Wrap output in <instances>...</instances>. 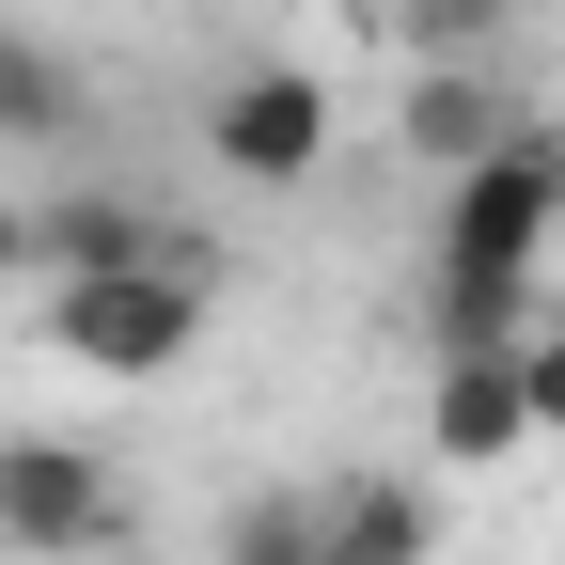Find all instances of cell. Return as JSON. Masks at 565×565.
Listing matches in <instances>:
<instances>
[{
  "label": "cell",
  "mask_w": 565,
  "mask_h": 565,
  "mask_svg": "<svg viewBox=\"0 0 565 565\" xmlns=\"http://www.w3.org/2000/svg\"><path fill=\"white\" fill-rule=\"evenodd\" d=\"M204 299H221L204 267H63V282H47V345H63L79 377L158 393L189 345H204Z\"/></svg>",
  "instance_id": "1"
},
{
  "label": "cell",
  "mask_w": 565,
  "mask_h": 565,
  "mask_svg": "<svg viewBox=\"0 0 565 565\" xmlns=\"http://www.w3.org/2000/svg\"><path fill=\"white\" fill-rule=\"evenodd\" d=\"M0 550L17 565H110L126 550V471L95 440H0Z\"/></svg>",
  "instance_id": "2"
},
{
  "label": "cell",
  "mask_w": 565,
  "mask_h": 565,
  "mask_svg": "<svg viewBox=\"0 0 565 565\" xmlns=\"http://www.w3.org/2000/svg\"><path fill=\"white\" fill-rule=\"evenodd\" d=\"M204 158L236 189H315L330 173V79L315 63H236V79L204 95Z\"/></svg>",
  "instance_id": "3"
},
{
  "label": "cell",
  "mask_w": 565,
  "mask_h": 565,
  "mask_svg": "<svg viewBox=\"0 0 565 565\" xmlns=\"http://www.w3.org/2000/svg\"><path fill=\"white\" fill-rule=\"evenodd\" d=\"M519 126H534V95L503 79V63H471V47H440V63L393 95V141H408L424 173H456V158H487V141H519Z\"/></svg>",
  "instance_id": "4"
},
{
  "label": "cell",
  "mask_w": 565,
  "mask_h": 565,
  "mask_svg": "<svg viewBox=\"0 0 565 565\" xmlns=\"http://www.w3.org/2000/svg\"><path fill=\"white\" fill-rule=\"evenodd\" d=\"M424 440H440L456 471H503L534 440V408H519V345H440V393H424Z\"/></svg>",
  "instance_id": "5"
},
{
  "label": "cell",
  "mask_w": 565,
  "mask_h": 565,
  "mask_svg": "<svg viewBox=\"0 0 565 565\" xmlns=\"http://www.w3.org/2000/svg\"><path fill=\"white\" fill-rule=\"evenodd\" d=\"M315 565H440V503H424V487H393V471L315 487Z\"/></svg>",
  "instance_id": "6"
},
{
  "label": "cell",
  "mask_w": 565,
  "mask_h": 565,
  "mask_svg": "<svg viewBox=\"0 0 565 565\" xmlns=\"http://www.w3.org/2000/svg\"><path fill=\"white\" fill-rule=\"evenodd\" d=\"M79 110H95V79H79L47 32L0 17V141H79Z\"/></svg>",
  "instance_id": "7"
},
{
  "label": "cell",
  "mask_w": 565,
  "mask_h": 565,
  "mask_svg": "<svg viewBox=\"0 0 565 565\" xmlns=\"http://www.w3.org/2000/svg\"><path fill=\"white\" fill-rule=\"evenodd\" d=\"M519 315H534V267L440 252V282H424V345H519Z\"/></svg>",
  "instance_id": "8"
},
{
  "label": "cell",
  "mask_w": 565,
  "mask_h": 565,
  "mask_svg": "<svg viewBox=\"0 0 565 565\" xmlns=\"http://www.w3.org/2000/svg\"><path fill=\"white\" fill-rule=\"evenodd\" d=\"M221 565H315V487H236L221 503Z\"/></svg>",
  "instance_id": "9"
},
{
  "label": "cell",
  "mask_w": 565,
  "mask_h": 565,
  "mask_svg": "<svg viewBox=\"0 0 565 565\" xmlns=\"http://www.w3.org/2000/svg\"><path fill=\"white\" fill-rule=\"evenodd\" d=\"M519 408H534V440H565V315L550 299L519 315Z\"/></svg>",
  "instance_id": "10"
},
{
  "label": "cell",
  "mask_w": 565,
  "mask_h": 565,
  "mask_svg": "<svg viewBox=\"0 0 565 565\" xmlns=\"http://www.w3.org/2000/svg\"><path fill=\"white\" fill-rule=\"evenodd\" d=\"M393 32L440 63V47H487V32H503V0H393Z\"/></svg>",
  "instance_id": "11"
},
{
  "label": "cell",
  "mask_w": 565,
  "mask_h": 565,
  "mask_svg": "<svg viewBox=\"0 0 565 565\" xmlns=\"http://www.w3.org/2000/svg\"><path fill=\"white\" fill-rule=\"evenodd\" d=\"M0 282H32V204L0 189Z\"/></svg>",
  "instance_id": "12"
},
{
  "label": "cell",
  "mask_w": 565,
  "mask_h": 565,
  "mask_svg": "<svg viewBox=\"0 0 565 565\" xmlns=\"http://www.w3.org/2000/svg\"><path fill=\"white\" fill-rule=\"evenodd\" d=\"M110 565H126V550H110Z\"/></svg>",
  "instance_id": "13"
}]
</instances>
